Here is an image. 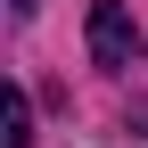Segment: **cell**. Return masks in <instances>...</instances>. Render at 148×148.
Listing matches in <instances>:
<instances>
[{"label": "cell", "instance_id": "obj_1", "mask_svg": "<svg viewBox=\"0 0 148 148\" xmlns=\"http://www.w3.org/2000/svg\"><path fill=\"white\" fill-rule=\"evenodd\" d=\"M90 58L99 66H132L140 58V25L123 0H90Z\"/></svg>", "mask_w": 148, "mask_h": 148}, {"label": "cell", "instance_id": "obj_2", "mask_svg": "<svg viewBox=\"0 0 148 148\" xmlns=\"http://www.w3.org/2000/svg\"><path fill=\"white\" fill-rule=\"evenodd\" d=\"M8 148H33V107H25V90H8Z\"/></svg>", "mask_w": 148, "mask_h": 148}, {"label": "cell", "instance_id": "obj_3", "mask_svg": "<svg viewBox=\"0 0 148 148\" xmlns=\"http://www.w3.org/2000/svg\"><path fill=\"white\" fill-rule=\"evenodd\" d=\"M33 8H41V0H8V16H16V25H25V16H33Z\"/></svg>", "mask_w": 148, "mask_h": 148}]
</instances>
